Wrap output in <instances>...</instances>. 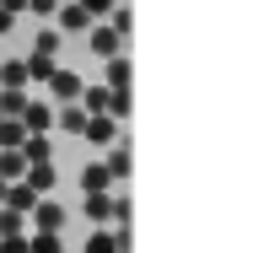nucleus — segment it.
Listing matches in <instances>:
<instances>
[{"mask_svg": "<svg viewBox=\"0 0 253 253\" xmlns=\"http://www.w3.org/2000/svg\"><path fill=\"white\" fill-rule=\"evenodd\" d=\"M0 253H27V248H22V243H5V248H0Z\"/></svg>", "mask_w": 253, "mask_h": 253, "instance_id": "1", "label": "nucleus"}]
</instances>
